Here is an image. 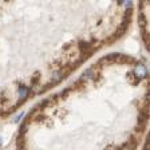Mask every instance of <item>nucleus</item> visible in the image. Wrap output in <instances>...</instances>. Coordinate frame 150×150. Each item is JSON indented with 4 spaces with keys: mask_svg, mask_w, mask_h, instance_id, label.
Masks as SVG:
<instances>
[{
    "mask_svg": "<svg viewBox=\"0 0 150 150\" xmlns=\"http://www.w3.org/2000/svg\"><path fill=\"white\" fill-rule=\"evenodd\" d=\"M126 76H127V81L130 82L131 84H138V83H139V79H138L137 76L133 74V71H129L127 74H126Z\"/></svg>",
    "mask_w": 150,
    "mask_h": 150,
    "instance_id": "nucleus-6",
    "label": "nucleus"
},
{
    "mask_svg": "<svg viewBox=\"0 0 150 150\" xmlns=\"http://www.w3.org/2000/svg\"><path fill=\"white\" fill-rule=\"evenodd\" d=\"M133 74L137 76L138 79H145L147 76V69H146V66L142 64V63H138V64H135L134 70H133Z\"/></svg>",
    "mask_w": 150,
    "mask_h": 150,
    "instance_id": "nucleus-1",
    "label": "nucleus"
},
{
    "mask_svg": "<svg viewBox=\"0 0 150 150\" xmlns=\"http://www.w3.org/2000/svg\"><path fill=\"white\" fill-rule=\"evenodd\" d=\"M138 24H139L141 30L144 31V30H146V18H145L144 12H139L138 13Z\"/></svg>",
    "mask_w": 150,
    "mask_h": 150,
    "instance_id": "nucleus-5",
    "label": "nucleus"
},
{
    "mask_svg": "<svg viewBox=\"0 0 150 150\" xmlns=\"http://www.w3.org/2000/svg\"><path fill=\"white\" fill-rule=\"evenodd\" d=\"M28 93H30V88L25 84H20V87H19V97L22 98V100H27Z\"/></svg>",
    "mask_w": 150,
    "mask_h": 150,
    "instance_id": "nucleus-4",
    "label": "nucleus"
},
{
    "mask_svg": "<svg viewBox=\"0 0 150 150\" xmlns=\"http://www.w3.org/2000/svg\"><path fill=\"white\" fill-rule=\"evenodd\" d=\"M27 127H28V123H27V122H24V123L20 126V130H19V135H24L25 131H27Z\"/></svg>",
    "mask_w": 150,
    "mask_h": 150,
    "instance_id": "nucleus-7",
    "label": "nucleus"
},
{
    "mask_svg": "<svg viewBox=\"0 0 150 150\" xmlns=\"http://www.w3.org/2000/svg\"><path fill=\"white\" fill-rule=\"evenodd\" d=\"M137 146H138V138L131 137L127 142H125L121 147H117L115 150H135Z\"/></svg>",
    "mask_w": 150,
    "mask_h": 150,
    "instance_id": "nucleus-2",
    "label": "nucleus"
},
{
    "mask_svg": "<svg viewBox=\"0 0 150 150\" xmlns=\"http://www.w3.org/2000/svg\"><path fill=\"white\" fill-rule=\"evenodd\" d=\"M0 145H1V137H0Z\"/></svg>",
    "mask_w": 150,
    "mask_h": 150,
    "instance_id": "nucleus-10",
    "label": "nucleus"
},
{
    "mask_svg": "<svg viewBox=\"0 0 150 150\" xmlns=\"http://www.w3.org/2000/svg\"><path fill=\"white\" fill-rule=\"evenodd\" d=\"M70 91H72V88L71 87H69V88H66L64 91H62V93H60V97H63V98H66L67 97V95H69V93Z\"/></svg>",
    "mask_w": 150,
    "mask_h": 150,
    "instance_id": "nucleus-8",
    "label": "nucleus"
},
{
    "mask_svg": "<svg viewBox=\"0 0 150 150\" xmlns=\"http://www.w3.org/2000/svg\"><path fill=\"white\" fill-rule=\"evenodd\" d=\"M23 115H24V112H20L19 115H16V118H15V123H19V122H20V119L23 118Z\"/></svg>",
    "mask_w": 150,
    "mask_h": 150,
    "instance_id": "nucleus-9",
    "label": "nucleus"
},
{
    "mask_svg": "<svg viewBox=\"0 0 150 150\" xmlns=\"http://www.w3.org/2000/svg\"><path fill=\"white\" fill-rule=\"evenodd\" d=\"M95 75H97V67L94 66V67H90V69H87L86 71L82 74V76H81V79L83 82H86L87 79H94L95 78Z\"/></svg>",
    "mask_w": 150,
    "mask_h": 150,
    "instance_id": "nucleus-3",
    "label": "nucleus"
}]
</instances>
